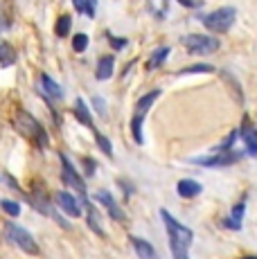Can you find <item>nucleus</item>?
<instances>
[{
    "instance_id": "30",
    "label": "nucleus",
    "mask_w": 257,
    "mask_h": 259,
    "mask_svg": "<svg viewBox=\"0 0 257 259\" xmlns=\"http://www.w3.org/2000/svg\"><path fill=\"white\" fill-rule=\"evenodd\" d=\"M111 43H113L115 48H124V46H126L124 38H113V36H111Z\"/></svg>"
},
{
    "instance_id": "28",
    "label": "nucleus",
    "mask_w": 257,
    "mask_h": 259,
    "mask_svg": "<svg viewBox=\"0 0 257 259\" xmlns=\"http://www.w3.org/2000/svg\"><path fill=\"white\" fill-rule=\"evenodd\" d=\"M179 5H183V7H190V9H196L203 5V0H179Z\"/></svg>"
},
{
    "instance_id": "16",
    "label": "nucleus",
    "mask_w": 257,
    "mask_h": 259,
    "mask_svg": "<svg viewBox=\"0 0 257 259\" xmlns=\"http://www.w3.org/2000/svg\"><path fill=\"white\" fill-rule=\"evenodd\" d=\"M41 83H43V91L50 95V97H54V99H61L63 97V88L54 81L50 74H41Z\"/></svg>"
},
{
    "instance_id": "21",
    "label": "nucleus",
    "mask_w": 257,
    "mask_h": 259,
    "mask_svg": "<svg viewBox=\"0 0 257 259\" xmlns=\"http://www.w3.org/2000/svg\"><path fill=\"white\" fill-rule=\"evenodd\" d=\"M70 27H72V18L68 14H63V16H59L57 25H54V32H57V36H68Z\"/></svg>"
},
{
    "instance_id": "25",
    "label": "nucleus",
    "mask_w": 257,
    "mask_h": 259,
    "mask_svg": "<svg viewBox=\"0 0 257 259\" xmlns=\"http://www.w3.org/2000/svg\"><path fill=\"white\" fill-rule=\"evenodd\" d=\"M72 48H75V52H86V48H88V36L86 34H77V36L72 38Z\"/></svg>"
},
{
    "instance_id": "19",
    "label": "nucleus",
    "mask_w": 257,
    "mask_h": 259,
    "mask_svg": "<svg viewBox=\"0 0 257 259\" xmlns=\"http://www.w3.org/2000/svg\"><path fill=\"white\" fill-rule=\"evenodd\" d=\"M72 5L77 7V12L86 14L88 18H95V12H97V0H72Z\"/></svg>"
},
{
    "instance_id": "31",
    "label": "nucleus",
    "mask_w": 257,
    "mask_h": 259,
    "mask_svg": "<svg viewBox=\"0 0 257 259\" xmlns=\"http://www.w3.org/2000/svg\"><path fill=\"white\" fill-rule=\"evenodd\" d=\"M246 259H255V257H246Z\"/></svg>"
},
{
    "instance_id": "22",
    "label": "nucleus",
    "mask_w": 257,
    "mask_h": 259,
    "mask_svg": "<svg viewBox=\"0 0 257 259\" xmlns=\"http://www.w3.org/2000/svg\"><path fill=\"white\" fill-rule=\"evenodd\" d=\"M86 207H88V226H91L100 237H104V228H102V223H100V217H97V212L93 210V205H88V201H86Z\"/></svg>"
},
{
    "instance_id": "29",
    "label": "nucleus",
    "mask_w": 257,
    "mask_h": 259,
    "mask_svg": "<svg viewBox=\"0 0 257 259\" xmlns=\"http://www.w3.org/2000/svg\"><path fill=\"white\" fill-rule=\"evenodd\" d=\"M83 165H86V174H93V171H95V165H93L91 158H83Z\"/></svg>"
},
{
    "instance_id": "12",
    "label": "nucleus",
    "mask_w": 257,
    "mask_h": 259,
    "mask_svg": "<svg viewBox=\"0 0 257 259\" xmlns=\"http://www.w3.org/2000/svg\"><path fill=\"white\" fill-rule=\"evenodd\" d=\"M131 246H133V250H136V255L140 257V259H158L154 246H151L149 241H145V239L133 237L131 239Z\"/></svg>"
},
{
    "instance_id": "2",
    "label": "nucleus",
    "mask_w": 257,
    "mask_h": 259,
    "mask_svg": "<svg viewBox=\"0 0 257 259\" xmlns=\"http://www.w3.org/2000/svg\"><path fill=\"white\" fill-rule=\"evenodd\" d=\"M16 128L23 133L25 138H29V140H34V144H38L41 149H46L48 147V133H46V128L41 126V122L38 119H34L29 113H18V117H16Z\"/></svg>"
},
{
    "instance_id": "18",
    "label": "nucleus",
    "mask_w": 257,
    "mask_h": 259,
    "mask_svg": "<svg viewBox=\"0 0 257 259\" xmlns=\"http://www.w3.org/2000/svg\"><path fill=\"white\" fill-rule=\"evenodd\" d=\"M16 63V50L9 43H0V66H14Z\"/></svg>"
},
{
    "instance_id": "15",
    "label": "nucleus",
    "mask_w": 257,
    "mask_h": 259,
    "mask_svg": "<svg viewBox=\"0 0 257 259\" xmlns=\"http://www.w3.org/2000/svg\"><path fill=\"white\" fill-rule=\"evenodd\" d=\"M244 210H246V203L241 201L239 205L232 207L230 219H226L224 226H226V228H230V230H241V219H244Z\"/></svg>"
},
{
    "instance_id": "11",
    "label": "nucleus",
    "mask_w": 257,
    "mask_h": 259,
    "mask_svg": "<svg viewBox=\"0 0 257 259\" xmlns=\"http://www.w3.org/2000/svg\"><path fill=\"white\" fill-rule=\"evenodd\" d=\"M239 136L244 138V142H246V153H248V156H255L257 153V136H255V128H253V124H250L248 117H244Z\"/></svg>"
},
{
    "instance_id": "4",
    "label": "nucleus",
    "mask_w": 257,
    "mask_h": 259,
    "mask_svg": "<svg viewBox=\"0 0 257 259\" xmlns=\"http://www.w3.org/2000/svg\"><path fill=\"white\" fill-rule=\"evenodd\" d=\"M158 97H160V91H151L149 95L140 97V102L136 104V111H133V117H131V133H133V140L138 144L145 142V138H142V122H145V115L149 113L151 104H154Z\"/></svg>"
},
{
    "instance_id": "27",
    "label": "nucleus",
    "mask_w": 257,
    "mask_h": 259,
    "mask_svg": "<svg viewBox=\"0 0 257 259\" xmlns=\"http://www.w3.org/2000/svg\"><path fill=\"white\" fill-rule=\"evenodd\" d=\"M237 136H239V131H230V136L226 138V140L221 142L219 147H217V151H228V149L232 147V142H235V138H237Z\"/></svg>"
},
{
    "instance_id": "7",
    "label": "nucleus",
    "mask_w": 257,
    "mask_h": 259,
    "mask_svg": "<svg viewBox=\"0 0 257 259\" xmlns=\"http://www.w3.org/2000/svg\"><path fill=\"white\" fill-rule=\"evenodd\" d=\"M59 158H61V167H63V174H61L63 183H66V185H70V187H75L79 192V198L86 203V183L81 181V176L77 174V169L70 165V160H68L66 156H59Z\"/></svg>"
},
{
    "instance_id": "26",
    "label": "nucleus",
    "mask_w": 257,
    "mask_h": 259,
    "mask_svg": "<svg viewBox=\"0 0 257 259\" xmlns=\"http://www.w3.org/2000/svg\"><path fill=\"white\" fill-rule=\"evenodd\" d=\"M215 68L207 66V63H199V66H192V68H185V70H181L179 74H192V72H212Z\"/></svg>"
},
{
    "instance_id": "10",
    "label": "nucleus",
    "mask_w": 257,
    "mask_h": 259,
    "mask_svg": "<svg viewBox=\"0 0 257 259\" xmlns=\"http://www.w3.org/2000/svg\"><path fill=\"white\" fill-rule=\"evenodd\" d=\"M95 198H97V201H100L102 205L108 210V214H111V219H115V221H122V219H124V212L120 210V205L115 203V198H113L111 194L106 192V189H100V192L95 194Z\"/></svg>"
},
{
    "instance_id": "17",
    "label": "nucleus",
    "mask_w": 257,
    "mask_h": 259,
    "mask_svg": "<svg viewBox=\"0 0 257 259\" xmlns=\"http://www.w3.org/2000/svg\"><path fill=\"white\" fill-rule=\"evenodd\" d=\"M75 115H77V119L83 124V126H93L91 111H88V106H86V102H83V99H77V102H75Z\"/></svg>"
},
{
    "instance_id": "8",
    "label": "nucleus",
    "mask_w": 257,
    "mask_h": 259,
    "mask_svg": "<svg viewBox=\"0 0 257 259\" xmlns=\"http://www.w3.org/2000/svg\"><path fill=\"white\" fill-rule=\"evenodd\" d=\"M237 160H241V153H217V156H210V158H192V162L194 165H203V167H226V165H235Z\"/></svg>"
},
{
    "instance_id": "13",
    "label": "nucleus",
    "mask_w": 257,
    "mask_h": 259,
    "mask_svg": "<svg viewBox=\"0 0 257 259\" xmlns=\"http://www.w3.org/2000/svg\"><path fill=\"white\" fill-rule=\"evenodd\" d=\"M113 68H115V59H113L111 54H106V57H102L100 61H97L95 77L100 79V81H106V79L113 77Z\"/></svg>"
},
{
    "instance_id": "24",
    "label": "nucleus",
    "mask_w": 257,
    "mask_h": 259,
    "mask_svg": "<svg viewBox=\"0 0 257 259\" xmlns=\"http://www.w3.org/2000/svg\"><path fill=\"white\" fill-rule=\"evenodd\" d=\"M0 207H3L9 217H18V214H21V205L14 201H0Z\"/></svg>"
},
{
    "instance_id": "23",
    "label": "nucleus",
    "mask_w": 257,
    "mask_h": 259,
    "mask_svg": "<svg viewBox=\"0 0 257 259\" xmlns=\"http://www.w3.org/2000/svg\"><path fill=\"white\" fill-rule=\"evenodd\" d=\"M95 140H97V144H100V149L106 156H113V147H111V142H108V138L106 136H102L100 131H95Z\"/></svg>"
},
{
    "instance_id": "9",
    "label": "nucleus",
    "mask_w": 257,
    "mask_h": 259,
    "mask_svg": "<svg viewBox=\"0 0 257 259\" xmlns=\"http://www.w3.org/2000/svg\"><path fill=\"white\" fill-rule=\"evenodd\" d=\"M57 203L68 217H81V205H79L77 196L70 192H59L57 194Z\"/></svg>"
},
{
    "instance_id": "20",
    "label": "nucleus",
    "mask_w": 257,
    "mask_h": 259,
    "mask_svg": "<svg viewBox=\"0 0 257 259\" xmlns=\"http://www.w3.org/2000/svg\"><path fill=\"white\" fill-rule=\"evenodd\" d=\"M167 57H169V48H165V46H162V48H156L154 54H151V59L147 61V68H149V70H154V68L160 66V63L165 61Z\"/></svg>"
},
{
    "instance_id": "14",
    "label": "nucleus",
    "mask_w": 257,
    "mask_h": 259,
    "mask_svg": "<svg viewBox=\"0 0 257 259\" xmlns=\"http://www.w3.org/2000/svg\"><path fill=\"white\" fill-rule=\"evenodd\" d=\"M176 189H179V194H181L183 198H194V196H199L203 187H201L196 181H190V178H185V181H181L179 185H176Z\"/></svg>"
},
{
    "instance_id": "1",
    "label": "nucleus",
    "mask_w": 257,
    "mask_h": 259,
    "mask_svg": "<svg viewBox=\"0 0 257 259\" xmlns=\"http://www.w3.org/2000/svg\"><path fill=\"white\" fill-rule=\"evenodd\" d=\"M160 219L167 228V235H169L172 257L174 259H190V243H192V239H194L192 230L185 226H181L167 210H160Z\"/></svg>"
},
{
    "instance_id": "3",
    "label": "nucleus",
    "mask_w": 257,
    "mask_h": 259,
    "mask_svg": "<svg viewBox=\"0 0 257 259\" xmlns=\"http://www.w3.org/2000/svg\"><path fill=\"white\" fill-rule=\"evenodd\" d=\"M237 18V9L235 7H221V9H215V12L205 14V16H201L199 21L205 25L210 32H228V29L232 27V23H235Z\"/></svg>"
},
{
    "instance_id": "5",
    "label": "nucleus",
    "mask_w": 257,
    "mask_h": 259,
    "mask_svg": "<svg viewBox=\"0 0 257 259\" xmlns=\"http://www.w3.org/2000/svg\"><path fill=\"white\" fill-rule=\"evenodd\" d=\"M3 232H5V237H7L14 246L21 248L23 252H27V255H38V243L34 241V237L29 235L23 226H16V223H5Z\"/></svg>"
},
{
    "instance_id": "6",
    "label": "nucleus",
    "mask_w": 257,
    "mask_h": 259,
    "mask_svg": "<svg viewBox=\"0 0 257 259\" xmlns=\"http://www.w3.org/2000/svg\"><path fill=\"white\" fill-rule=\"evenodd\" d=\"M183 46L192 54H212L219 50V38L207 36V34H190V36H183Z\"/></svg>"
}]
</instances>
